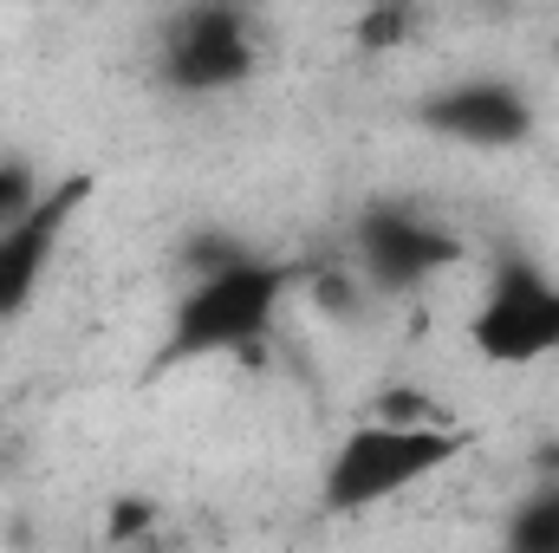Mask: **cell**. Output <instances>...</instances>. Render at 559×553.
<instances>
[{"mask_svg":"<svg viewBox=\"0 0 559 553\" xmlns=\"http://www.w3.org/2000/svg\"><path fill=\"white\" fill-rule=\"evenodd\" d=\"M85 196H92V176H59V183H46V196L33 202V215H20V222L0 235V326L20 319V313L33 306V293L46 286L52 255H59L66 228L79 222Z\"/></svg>","mask_w":559,"mask_h":553,"instance_id":"8992f818","label":"cell"},{"mask_svg":"<svg viewBox=\"0 0 559 553\" xmlns=\"http://www.w3.org/2000/svg\"><path fill=\"white\" fill-rule=\"evenodd\" d=\"M156 521H163V508H156L150 495H118V502L105 508V548L111 553L150 548V541H156Z\"/></svg>","mask_w":559,"mask_h":553,"instance_id":"30bf717a","label":"cell"},{"mask_svg":"<svg viewBox=\"0 0 559 553\" xmlns=\"http://www.w3.org/2000/svg\"><path fill=\"white\" fill-rule=\"evenodd\" d=\"M423 125L449 143H468V150H514L534 138V98L501 72H475V79L429 92Z\"/></svg>","mask_w":559,"mask_h":553,"instance_id":"52a82bcc","label":"cell"},{"mask_svg":"<svg viewBox=\"0 0 559 553\" xmlns=\"http://www.w3.org/2000/svg\"><path fill=\"white\" fill-rule=\"evenodd\" d=\"M46 196V183H39V169L26 163V156H0V235L20 222V215H33V202Z\"/></svg>","mask_w":559,"mask_h":553,"instance_id":"8fae6325","label":"cell"},{"mask_svg":"<svg viewBox=\"0 0 559 553\" xmlns=\"http://www.w3.org/2000/svg\"><path fill=\"white\" fill-rule=\"evenodd\" d=\"M411 26H417V13L411 7H371V13H358V46L365 52H391V46H404L411 39Z\"/></svg>","mask_w":559,"mask_h":553,"instance_id":"4fadbf2b","label":"cell"},{"mask_svg":"<svg viewBox=\"0 0 559 553\" xmlns=\"http://www.w3.org/2000/svg\"><path fill=\"white\" fill-rule=\"evenodd\" d=\"M468 345L488 358V365H540L559 358V280L521 255V248H501L488 286L468 313Z\"/></svg>","mask_w":559,"mask_h":553,"instance_id":"3957f363","label":"cell"},{"mask_svg":"<svg viewBox=\"0 0 559 553\" xmlns=\"http://www.w3.org/2000/svg\"><path fill=\"white\" fill-rule=\"evenodd\" d=\"M306 286H312V299H319L325 313H338V319H352L358 299H365V280L352 274V261H345V268H306Z\"/></svg>","mask_w":559,"mask_h":553,"instance_id":"7c38bea8","label":"cell"},{"mask_svg":"<svg viewBox=\"0 0 559 553\" xmlns=\"http://www.w3.org/2000/svg\"><path fill=\"white\" fill-rule=\"evenodd\" d=\"M501 553H559V475L534 482V495L514 502Z\"/></svg>","mask_w":559,"mask_h":553,"instance_id":"ba28073f","label":"cell"},{"mask_svg":"<svg viewBox=\"0 0 559 553\" xmlns=\"http://www.w3.org/2000/svg\"><path fill=\"white\" fill-rule=\"evenodd\" d=\"M124 553H156V548H124Z\"/></svg>","mask_w":559,"mask_h":553,"instance_id":"5bb4252c","label":"cell"},{"mask_svg":"<svg viewBox=\"0 0 559 553\" xmlns=\"http://www.w3.org/2000/svg\"><path fill=\"white\" fill-rule=\"evenodd\" d=\"M261 248H248L241 235H228V228H195V235H182V248H176V268L189 280H215L228 274V268H241V261H254Z\"/></svg>","mask_w":559,"mask_h":553,"instance_id":"9c48e42d","label":"cell"},{"mask_svg":"<svg viewBox=\"0 0 559 553\" xmlns=\"http://www.w3.org/2000/svg\"><path fill=\"white\" fill-rule=\"evenodd\" d=\"M312 261H280V255H254L241 268L215 280H189V293L169 313V332L156 345V372L169 365H195V358H228V352H254L274 332L280 306L293 286H306Z\"/></svg>","mask_w":559,"mask_h":553,"instance_id":"6da1fadb","label":"cell"},{"mask_svg":"<svg viewBox=\"0 0 559 553\" xmlns=\"http://www.w3.org/2000/svg\"><path fill=\"white\" fill-rule=\"evenodd\" d=\"M261 66V39H254V20L241 7H182L163 33V52H156V72L169 92L182 98H222V92H241Z\"/></svg>","mask_w":559,"mask_h":553,"instance_id":"5b68a950","label":"cell"},{"mask_svg":"<svg viewBox=\"0 0 559 553\" xmlns=\"http://www.w3.org/2000/svg\"><path fill=\"white\" fill-rule=\"evenodd\" d=\"M475 436L455 423V430H417V423H384V416H365L352 423L332 456H325V475H319V508L325 515H365V508H384L397 495L423 489L429 475H442Z\"/></svg>","mask_w":559,"mask_h":553,"instance_id":"7a4b0ae2","label":"cell"},{"mask_svg":"<svg viewBox=\"0 0 559 553\" xmlns=\"http://www.w3.org/2000/svg\"><path fill=\"white\" fill-rule=\"evenodd\" d=\"M455 261H462V235L411 202H371L352 222V274L365 280V293H384V299L417 293Z\"/></svg>","mask_w":559,"mask_h":553,"instance_id":"277c9868","label":"cell"}]
</instances>
